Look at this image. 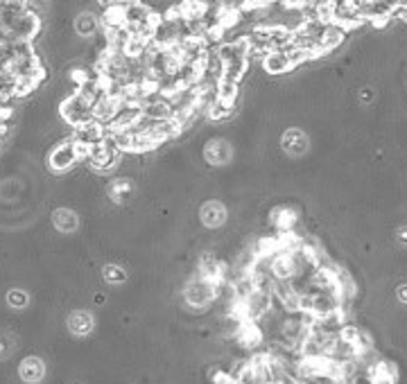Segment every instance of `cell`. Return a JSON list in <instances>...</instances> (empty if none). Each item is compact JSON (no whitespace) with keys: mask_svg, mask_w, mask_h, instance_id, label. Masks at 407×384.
Returning a JSON list of instances; mask_svg holds the SVG:
<instances>
[{"mask_svg":"<svg viewBox=\"0 0 407 384\" xmlns=\"http://www.w3.org/2000/svg\"><path fill=\"white\" fill-rule=\"evenodd\" d=\"M222 287H217V285H213L211 280H204L197 276L195 282L188 285V290H186V299L190 305H197V307H204L208 305L211 301H215L217 296H219Z\"/></svg>","mask_w":407,"mask_h":384,"instance_id":"6da1fadb","label":"cell"},{"mask_svg":"<svg viewBox=\"0 0 407 384\" xmlns=\"http://www.w3.org/2000/svg\"><path fill=\"white\" fill-rule=\"evenodd\" d=\"M77 160V154H75V143L72 141H66V143H61V145H57L55 150H53V154H50V165L55 168V170H66V168H70L72 163Z\"/></svg>","mask_w":407,"mask_h":384,"instance_id":"7a4b0ae2","label":"cell"},{"mask_svg":"<svg viewBox=\"0 0 407 384\" xmlns=\"http://www.w3.org/2000/svg\"><path fill=\"white\" fill-rule=\"evenodd\" d=\"M125 7H127V5L114 3V5H109V7L104 9V16H102L104 30H122V28H125V21H127Z\"/></svg>","mask_w":407,"mask_h":384,"instance_id":"3957f363","label":"cell"},{"mask_svg":"<svg viewBox=\"0 0 407 384\" xmlns=\"http://www.w3.org/2000/svg\"><path fill=\"white\" fill-rule=\"evenodd\" d=\"M43 362L39 357H28V359H23V364H21V378L26 380V382H41L43 378Z\"/></svg>","mask_w":407,"mask_h":384,"instance_id":"277c9868","label":"cell"},{"mask_svg":"<svg viewBox=\"0 0 407 384\" xmlns=\"http://www.w3.org/2000/svg\"><path fill=\"white\" fill-rule=\"evenodd\" d=\"M55 224L59 231H72L77 226V217H75V213H70V210H57Z\"/></svg>","mask_w":407,"mask_h":384,"instance_id":"5b68a950","label":"cell"},{"mask_svg":"<svg viewBox=\"0 0 407 384\" xmlns=\"http://www.w3.org/2000/svg\"><path fill=\"white\" fill-rule=\"evenodd\" d=\"M271 219H274V224L281 233V231H292L294 221H297V215H294L292 210H278V215H274Z\"/></svg>","mask_w":407,"mask_h":384,"instance_id":"8992f818","label":"cell"},{"mask_svg":"<svg viewBox=\"0 0 407 384\" xmlns=\"http://www.w3.org/2000/svg\"><path fill=\"white\" fill-rule=\"evenodd\" d=\"M222 219H224V210H222L217 204H208L204 208V221L208 226H217Z\"/></svg>","mask_w":407,"mask_h":384,"instance_id":"52a82bcc","label":"cell"},{"mask_svg":"<svg viewBox=\"0 0 407 384\" xmlns=\"http://www.w3.org/2000/svg\"><path fill=\"white\" fill-rule=\"evenodd\" d=\"M70 328L75 330V332H80V334L89 332L91 330V317L86 314V312H75V314L70 317Z\"/></svg>","mask_w":407,"mask_h":384,"instance_id":"ba28073f","label":"cell"},{"mask_svg":"<svg viewBox=\"0 0 407 384\" xmlns=\"http://www.w3.org/2000/svg\"><path fill=\"white\" fill-rule=\"evenodd\" d=\"M206 154H208V158H215V163H222V160L229 158V147L222 143V141H217V143H213V145H208Z\"/></svg>","mask_w":407,"mask_h":384,"instance_id":"9c48e42d","label":"cell"},{"mask_svg":"<svg viewBox=\"0 0 407 384\" xmlns=\"http://www.w3.org/2000/svg\"><path fill=\"white\" fill-rule=\"evenodd\" d=\"M77 30H80L82 34H84V32L91 34V32L95 30V18H93L91 14H82L80 21H77Z\"/></svg>","mask_w":407,"mask_h":384,"instance_id":"30bf717a","label":"cell"},{"mask_svg":"<svg viewBox=\"0 0 407 384\" xmlns=\"http://www.w3.org/2000/svg\"><path fill=\"white\" fill-rule=\"evenodd\" d=\"M7 301H9L11 305H14V307H26V305H28V294L14 290V292H9Z\"/></svg>","mask_w":407,"mask_h":384,"instance_id":"8fae6325","label":"cell"},{"mask_svg":"<svg viewBox=\"0 0 407 384\" xmlns=\"http://www.w3.org/2000/svg\"><path fill=\"white\" fill-rule=\"evenodd\" d=\"M107 278H111V280H122V278H125V274H120L116 267H109V269H107Z\"/></svg>","mask_w":407,"mask_h":384,"instance_id":"7c38bea8","label":"cell"},{"mask_svg":"<svg viewBox=\"0 0 407 384\" xmlns=\"http://www.w3.org/2000/svg\"><path fill=\"white\" fill-rule=\"evenodd\" d=\"M398 294H401V299H403V301L407 303V285H403V287H401V292H398Z\"/></svg>","mask_w":407,"mask_h":384,"instance_id":"4fadbf2b","label":"cell"}]
</instances>
